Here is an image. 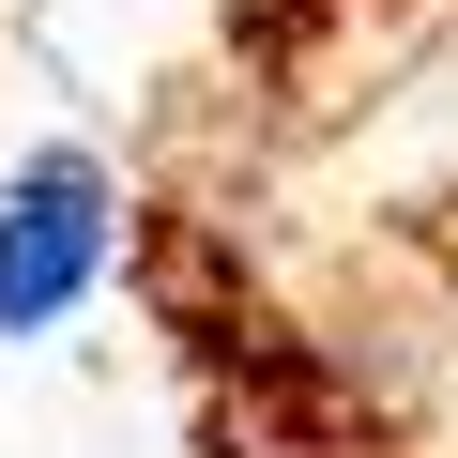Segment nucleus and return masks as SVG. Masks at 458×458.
Instances as JSON below:
<instances>
[{
	"mask_svg": "<svg viewBox=\"0 0 458 458\" xmlns=\"http://www.w3.org/2000/svg\"><path fill=\"white\" fill-rule=\"evenodd\" d=\"M107 245H123L107 168H92L77 138H62V153H31L16 183H0V336L77 321V306H92V276H107Z\"/></svg>",
	"mask_w": 458,
	"mask_h": 458,
	"instance_id": "obj_1",
	"label": "nucleus"
}]
</instances>
